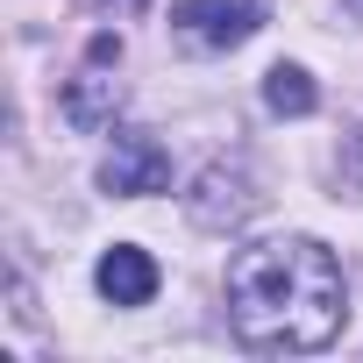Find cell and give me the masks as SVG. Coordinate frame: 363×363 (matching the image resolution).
Here are the masks:
<instances>
[{"label":"cell","mask_w":363,"mask_h":363,"mask_svg":"<svg viewBox=\"0 0 363 363\" xmlns=\"http://www.w3.org/2000/svg\"><path fill=\"white\" fill-rule=\"evenodd\" d=\"M228 320L250 349H285V356L328 349L349 320V278L335 250L313 235L250 242L228 264Z\"/></svg>","instance_id":"1"},{"label":"cell","mask_w":363,"mask_h":363,"mask_svg":"<svg viewBox=\"0 0 363 363\" xmlns=\"http://www.w3.org/2000/svg\"><path fill=\"white\" fill-rule=\"evenodd\" d=\"M257 207H264V193H257V178H250L242 164H207V171L193 178V193H186V221L207 228V235L242 228Z\"/></svg>","instance_id":"2"},{"label":"cell","mask_w":363,"mask_h":363,"mask_svg":"<svg viewBox=\"0 0 363 363\" xmlns=\"http://www.w3.org/2000/svg\"><path fill=\"white\" fill-rule=\"evenodd\" d=\"M100 186H107L114 200H150V193H164V186H171V150H164L157 135H143V128L114 135V150H107V164H100Z\"/></svg>","instance_id":"3"},{"label":"cell","mask_w":363,"mask_h":363,"mask_svg":"<svg viewBox=\"0 0 363 363\" xmlns=\"http://www.w3.org/2000/svg\"><path fill=\"white\" fill-rule=\"evenodd\" d=\"M171 22L207 50H235V43H250L264 29V0H178Z\"/></svg>","instance_id":"4"},{"label":"cell","mask_w":363,"mask_h":363,"mask_svg":"<svg viewBox=\"0 0 363 363\" xmlns=\"http://www.w3.org/2000/svg\"><path fill=\"white\" fill-rule=\"evenodd\" d=\"M93 285H100L107 306H150V299H157V257L135 250V242H114V250L100 257Z\"/></svg>","instance_id":"5"},{"label":"cell","mask_w":363,"mask_h":363,"mask_svg":"<svg viewBox=\"0 0 363 363\" xmlns=\"http://www.w3.org/2000/svg\"><path fill=\"white\" fill-rule=\"evenodd\" d=\"M114 114H121V86L114 79H72L65 86V121L72 128H114Z\"/></svg>","instance_id":"6"},{"label":"cell","mask_w":363,"mask_h":363,"mask_svg":"<svg viewBox=\"0 0 363 363\" xmlns=\"http://www.w3.org/2000/svg\"><path fill=\"white\" fill-rule=\"evenodd\" d=\"M264 107L299 121V114H313V107H320V93H313V79H306L299 65H271V72H264Z\"/></svg>","instance_id":"7"},{"label":"cell","mask_w":363,"mask_h":363,"mask_svg":"<svg viewBox=\"0 0 363 363\" xmlns=\"http://www.w3.org/2000/svg\"><path fill=\"white\" fill-rule=\"evenodd\" d=\"M342 186H349V193L363 200V128H356V135L342 143Z\"/></svg>","instance_id":"8"},{"label":"cell","mask_w":363,"mask_h":363,"mask_svg":"<svg viewBox=\"0 0 363 363\" xmlns=\"http://www.w3.org/2000/svg\"><path fill=\"white\" fill-rule=\"evenodd\" d=\"M86 57H93V65H114V57H121V36H107V29H100V36H93V50H86Z\"/></svg>","instance_id":"9"},{"label":"cell","mask_w":363,"mask_h":363,"mask_svg":"<svg viewBox=\"0 0 363 363\" xmlns=\"http://www.w3.org/2000/svg\"><path fill=\"white\" fill-rule=\"evenodd\" d=\"M342 8H349V15H363V0H342Z\"/></svg>","instance_id":"10"},{"label":"cell","mask_w":363,"mask_h":363,"mask_svg":"<svg viewBox=\"0 0 363 363\" xmlns=\"http://www.w3.org/2000/svg\"><path fill=\"white\" fill-rule=\"evenodd\" d=\"M114 8H143V0H114Z\"/></svg>","instance_id":"11"}]
</instances>
